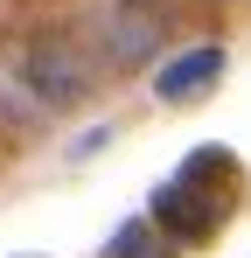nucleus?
Listing matches in <instances>:
<instances>
[{
	"mask_svg": "<svg viewBox=\"0 0 251 258\" xmlns=\"http://www.w3.org/2000/svg\"><path fill=\"white\" fill-rule=\"evenodd\" d=\"M7 77L28 91L35 105H70V98L91 84V63H84V49L63 42V35H28V42L7 49Z\"/></svg>",
	"mask_w": 251,
	"mask_h": 258,
	"instance_id": "obj_1",
	"label": "nucleus"
},
{
	"mask_svg": "<svg viewBox=\"0 0 251 258\" xmlns=\"http://www.w3.org/2000/svg\"><path fill=\"white\" fill-rule=\"evenodd\" d=\"M223 216H230L223 203H203V188H196L189 174H174L161 196H154V216H147V223L161 230L167 244H196V237H209Z\"/></svg>",
	"mask_w": 251,
	"mask_h": 258,
	"instance_id": "obj_2",
	"label": "nucleus"
},
{
	"mask_svg": "<svg viewBox=\"0 0 251 258\" xmlns=\"http://www.w3.org/2000/svg\"><path fill=\"white\" fill-rule=\"evenodd\" d=\"M161 28H167V14L154 0H126L119 14L105 21V56H112V63H147V56L161 49Z\"/></svg>",
	"mask_w": 251,
	"mask_h": 258,
	"instance_id": "obj_3",
	"label": "nucleus"
},
{
	"mask_svg": "<svg viewBox=\"0 0 251 258\" xmlns=\"http://www.w3.org/2000/svg\"><path fill=\"white\" fill-rule=\"evenodd\" d=\"M216 77H223V49H216V42L181 49V56L167 63L161 77H154V98H161V105H189V98H203Z\"/></svg>",
	"mask_w": 251,
	"mask_h": 258,
	"instance_id": "obj_4",
	"label": "nucleus"
},
{
	"mask_svg": "<svg viewBox=\"0 0 251 258\" xmlns=\"http://www.w3.org/2000/svg\"><path fill=\"white\" fill-rule=\"evenodd\" d=\"M167 251H174V244H167L154 223H126L119 237L105 244V258H167Z\"/></svg>",
	"mask_w": 251,
	"mask_h": 258,
	"instance_id": "obj_5",
	"label": "nucleus"
}]
</instances>
